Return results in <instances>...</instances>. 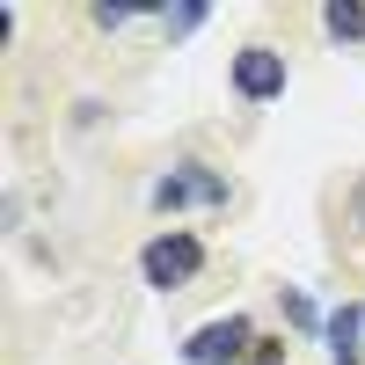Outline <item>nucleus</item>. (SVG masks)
<instances>
[{"instance_id": "nucleus-2", "label": "nucleus", "mask_w": 365, "mask_h": 365, "mask_svg": "<svg viewBox=\"0 0 365 365\" xmlns=\"http://www.w3.org/2000/svg\"><path fill=\"white\" fill-rule=\"evenodd\" d=\"M227 197H234V182L220 168H205V161H175L154 182V212H182V205H212V212H220Z\"/></svg>"}, {"instance_id": "nucleus-3", "label": "nucleus", "mask_w": 365, "mask_h": 365, "mask_svg": "<svg viewBox=\"0 0 365 365\" xmlns=\"http://www.w3.org/2000/svg\"><path fill=\"white\" fill-rule=\"evenodd\" d=\"M227 81H234V96H241V103H278V96H285V81H292V66H285V51H278V44H241V51H234V66H227Z\"/></svg>"}, {"instance_id": "nucleus-6", "label": "nucleus", "mask_w": 365, "mask_h": 365, "mask_svg": "<svg viewBox=\"0 0 365 365\" xmlns=\"http://www.w3.org/2000/svg\"><path fill=\"white\" fill-rule=\"evenodd\" d=\"M322 29L336 44H365V8H322Z\"/></svg>"}, {"instance_id": "nucleus-7", "label": "nucleus", "mask_w": 365, "mask_h": 365, "mask_svg": "<svg viewBox=\"0 0 365 365\" xmlns=\"http://www.w3.org/2000/svg\"><path fill=\"white\" fill-rule=\"evenodd\" d=\"M205 15H212V8H205V0H182V8H161V15H154V22H161V29H168V37H190V29H197V22H205Z\"/></svg>"}, {"instance_id": "nucleus-1", "label": "nucleus", "mask_w": 365, "mask_h": 365, "mask_svg": "<svg viewBox=\"0 0 365 365\" xmlns=\"http://www.w3.org/2000/svg\"><path fill=\"white\" fill-rule=\"evenodd\" d=\"M197 270H205V241H197V234H182V227L154 234V241L139 249V278L154 285V292H182Z\"/></svg>"}, {"instance_id": "nucleus-4", "label": "nucleus", "mask_w": 365, "mask_h": 365, "mask_svg": "<svg viewBox=\"0 0 365 365\" xmlns=\"http://www.w3.org/2000/svg\"><path fill=\"white\" fill-rule=\"evenodd\" d=\"M249 351H256L249 314H220V322L190 329V344H182V365H249Z\"/></svg>"}, {"instance_id": "nucleus-8", "label": "nucleus", "mask_w": 365, "mask_h": 365, "mask_svg": "<svg viewBox=\"0 0 365 365\" xmlns=\"http://www.w3.org/2000/svg\"><path fill=\"white\" fill-rule=\"evenodd\" d=\"M285 314H292L299 329H329V322L314 314V299H307V292H285Z\"/></svg>"}, {"instance_id": "nucleus-5", "label": "nucleus", "mask_w": 365, "mask_h": 365, "mask_svg": "<svg viewBox=\"0 0 365 365\" xmlns=\"http://www.w3.org/2000/svg\"><path fill=\"white\" fill-rule=\"evenodd\" d=\"M358 329H365V307H336L329 314V365H358Z\"/></svg>"}, {"instance_id": "nucleus-9", "label": "nucleus", "mask_w": 365, "mask_h": 365, "mask_svg": "<svg viewBox=\"0 0 365 365\" xmlns=\"http://www.w3.org/2000/svg\"><path fill=\"white\" fill-rule=\"evenodd\" d=\"M249 365H285V344H278V336H256V351H249Z\"/></svg>"}]
</instances>
